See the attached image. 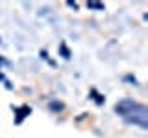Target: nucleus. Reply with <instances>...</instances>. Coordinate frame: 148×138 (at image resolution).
<instances>
[{
  "mask_svg": "<svg viewBox=\"0 0 148 138\" xmlns=\"http://www.w3.org/2000/svg\"><path fill=\"white\" fill-rule=\"evenodd\" d=\"M15 123H22V120L28 118L32 114V107H28V105H22V107H17L15 109Z\"/></svg>",
  "mask_w": 148,
  "mask_h": 138,
  "instance_id": "nucleus-1",
  "label": "nucleus"
},
{
  "mask_svg": "<svg viewBox=\"0 0 148 138\" xmlns=\"http://www.w3.org/2000/svg\"><path fill=\"white\" fill-rule=\"evenodd\" d=\"M48 107H50V110H54V112H61L65 109V105L58 99H52V101H48Z\"/></svg>",
  "mask_w": 148,
  "mask_h": 138,
  "instance_id": "nucleus-2",
  "label": "nucleus"
},
{
  "mask_svg": "<svg viewBox=\"0 0 148 138\" xmlns=\"http://www.w3.org/2000/svg\"><path fill=\"white\" fill-rule=\"evenodd\" d=\"M89 96H91V98H95V103H96V105H104L106 98H104V96H102V94H98V92H96L95 89H92V90L89 92Z\"/></svg>",
  "mask_w": 148,
  "mask_h": 138,
  "instance_id": "nucleus-3",
  "label": "nucleus"
},
{
  "mask_svg": "<svg viewBox=\"0 0 148 138\" xmlns=\"http://www.w3.org/2000/svg\"><path fill=\"white\" fill-rule=\"evenodd\" d=\"M104 4L102 2H87V9H95V11H104Z\"/></svg>",
  "mask_w": 148,
  "mask_h": 138,
  "instance_id": "nucleus-4",
  "label": "nucleus"
},
{
  "mask_svg": "<svg viewBox=\"0 0 148 138\" xmlns=\"http://www.w3.org/2000/svg\"><path fill=\"white\" fill-rule=\"evenodd\" d=\"M59 50H61V53H63V57H65V59H69V57H71V50H69V48H67V46H65L63 43H61V46H59Z\"/></svg>",
  "mask_w": 148,
  "mask_h": 138,
  "instance_id": "nucleus-5",
  "label": "nucleus"
},
{
  "mask_svg": "<svg viewBox=\"0 0 148 138\" xmlns=\"http://www.w3.org/2000/svg\"><path fill=\"white\" fill-rule=\"evenodd\" d=\"M124 81H130V83H133V87L137 85V79H135L133 76H126V77H124Z\"/></svg>",
  "mask_w": 148,
  "mask_h": 138,
  "instance_id": "nucleus-6",
  "label": "nucleus"
},
{
  "mask_svg": "<svg viewBox=\"0 0 148 138\" xmlns=\"http://www.w3.org/2000/svg\"><path fill=\"white\" fill-rule=\"evenodd\" d=\"M67 6H69V7H74V9H76V7H78V4H76V2H67Z\"/></svg>",
  "mask_w": 148,
  "mask_h": 138,
  "instance_id": "nucleus-7",
  "label": "nucleus"
}]
</instances>
